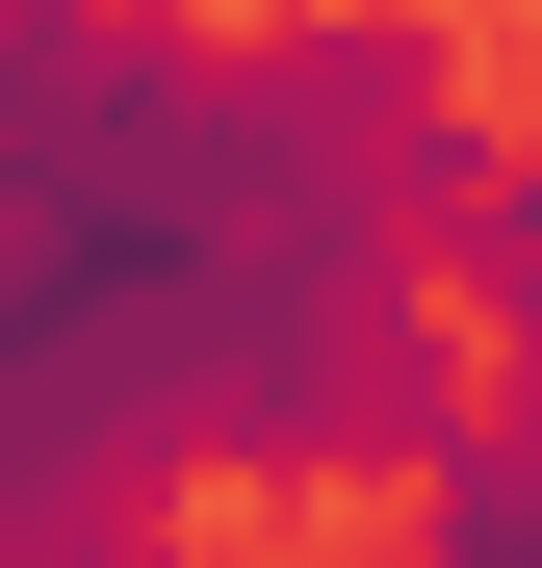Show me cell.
Listing matches in <instances>:
<instances>
[{"label":"cell","mask_w":542,"mask_h":568,"mask_svg":"<svg viewBox=\"0 0 542 568\" xmlns=\"http://www.w3.org/2000/svg\"><path fill=\"white\" fill-rule=\"evenodd\" d=\"M388 491H413V542H388V568H542V414H517V388H466Z\"/></svg>","instance_id":"obj_1"},{"label":"cell","mask_w":542,"mask_h":568,"mask_svg":"<svg viewBox=\"0 0 542 568\" xmlns=\"http://www.w3.org/2000/svg\"><path fill=\"white\" fill-rule=\"evenodd\" d=\"M130 568H181V542H130Z\"/></svg>","instance_id":"obj_2"}]
</instances>
